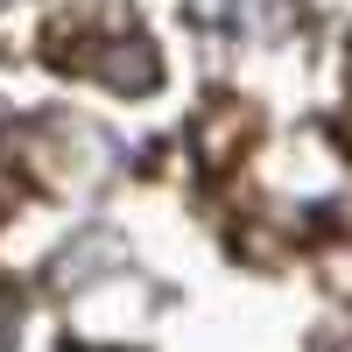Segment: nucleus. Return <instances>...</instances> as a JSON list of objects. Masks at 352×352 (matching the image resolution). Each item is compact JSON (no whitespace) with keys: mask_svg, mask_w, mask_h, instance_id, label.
<instances>
[]
</instances>
